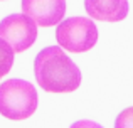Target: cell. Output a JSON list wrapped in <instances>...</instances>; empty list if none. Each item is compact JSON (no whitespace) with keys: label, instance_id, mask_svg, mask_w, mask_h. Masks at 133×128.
I'll return each mask as SVG.
<instances>
[{"label":"cell","instance_id":"obj_1","mask_svg":"<svg viewBox=\"0 0 133 128\" xmlns=\"http://www.w3.org/2000/svg\"><path fill=\"white\" fill-rule=\"evenodd\" d=\"M34 76L47 93H72L81 84V71L61 46L44 47L37 54Z\"/></svg>","mask_w":133,"mask_h":128},{"label":"cell","instance_id":"obj_2","mask_svg":"<svg viewBox=\"0 0 133 128\" xmlns=\"http://www.w3.org/2000/svg\"><path fill=\"white\" fill-rule=\"evenodd\" d=\"M39 99L34 84L24 79H7L0 84V115L19 122L36 113Z\"/></svg>","mask_w":133,"mask_h":128},{"label":"cell","instance_id":"obj_3","mask_svg":"<svg viewBox=\"0 0 133 128\" xmlns=\"http://www.w3.org/2000/svg\"><path fill=\"white\" fill-rule=\"evenodd\" d=\"M56 39L59 46L69 52H86L98 42L96 24L88 17H68L59 22Z\"/></svg>","mask_w":133,"mask_h":128},{"label":"cell","instance_id":"obj_4","mask_svg":"<svg viewBox=\"0 0 133 128\" xmlns=\"http://www.w3.org/2000/svg\"><path fill=\"white\" fill-rule=\"evenodd\" d=\"M0 37L14 52L27 51L37 39V24L25 14H12L0 22Z\"/></svg>","mask_w":133,"mask_h":128},{"label":"cell","instance_id":"obj_5","mask_svg":"<svg viewBox=\"0 0 133 128\" xmlns=\"http://www.w3.org/2000/svg\"><path fill=\"white\" fill-rule=\"evenodd\" d=\"M22 10L37 25L51 27L62 20L66 0H22Z\"/></svg>","mask_w":133,"mask_h":128},{"label":"cell","instance_id":"obj_6","mask_svg":"<svg viewBox=\"0 0 133 128\" xmlns=\"http://www.w3.org/2000/svg\"><path fill=\"white\" fill-rule=\"evenodd\" d=\"M84 10L94 20L120 22L128 15V0H84Z\"/></svg>","mask_w":133,"mask_h":128},{"label":"cell","instance_id":"obj_7","mask_svg":"<svg viewBox=\"0 0 133 128\" xmlns=\"http://www.w3.org/2000/svg\"><path fill=\"white\" fill-rule=\"evenodd\" d=\"M14 51L5 41L0 37V79L3 76L9 74V71L12 69V64H14Z\"/></svg>","mask_w":133,"mask_h":128},{"label":"cell","instance_id":"obj_8","mask_svg":"<svg viewBox=\"0 0 133 128\" xmlns=\"http://www.w3.org/2000/svg\"><path fill=\"white\" fill-rule=\"evenodd\" d=\"M115 128H133V106L120 111L115 120Z\"/></svg>","mask_w":133,"mask_h":128},{"label":"cell","instance_id":"obj_9","mask_svg":"<svg viewBox=\"0 0 133 128\" xmlns=\"http://www.w3.org/2000/svg\"><path fill=\"white\" fill-rule=\"evenodd\" d=\"M69 128H103V126L96 122H91V120H79V122L72 123Z\"/></svg>","mask_w":133,"mask_h":128}]
</instances>
